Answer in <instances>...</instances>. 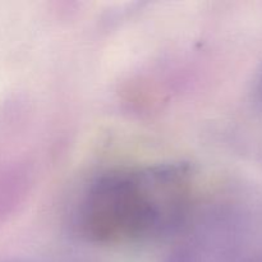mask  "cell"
Returning <instances> with one entry per match:
<instances>
[{
    "label": "cell",
    "instance_id": "6da1fadb",
    "mask_svg": "<svg viewBox=\"0 0 262 262\" xmlns=\"http://www.w3.org/2000/svg\"><path fill=\"white\" fill-rule=\"evenodd\" d=\"M197 206V176L189 164H120L95 174L82 188L74 227L94 245L140 246L188 228Z\"/></svg>",
    "mask_w": 262,
    "mask_h": 262
},
{
    "label": "cell",
    "instance_id": "3957f363",
    "mask_svg": "<svg viewBox=\"0 0 262 262\" xmlns=\"http://www.w3.org/2000/svg\"><path fill=\"white\" fill-rule=\"evenodd\" d=\"M7 262H38V261H31V260H12Z\"/></svg>",
    "mask_w": 262,
    "mask_h": 262
},
{
    "label": "cell",
    "instance_id": "7a4b0ae2",
    "mask_svg": "<svg viewBox=\"0 0 262 262\" xmlns=\"http://www.w3.org/2000/svg\"><path fill=\"white\" fill-rule=\"evenodd\" d=\"M164 262H234L229 248L220 239L219 230L201 229L191 235L188 241L182 243Z\"/></svg>",
    "mask_w": 262,
    "mask_h": 262
}]
</instances>
